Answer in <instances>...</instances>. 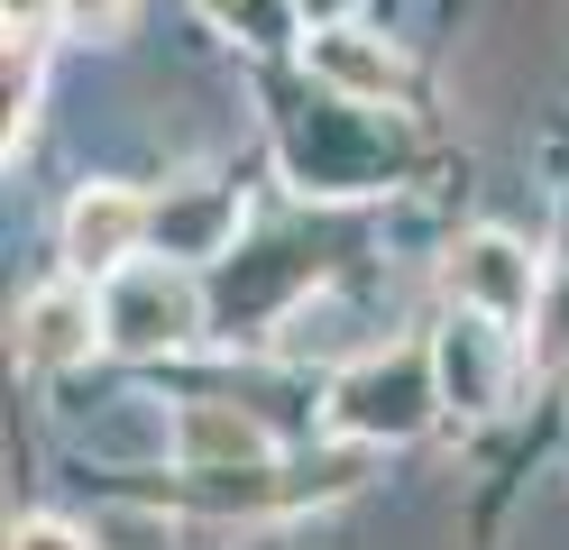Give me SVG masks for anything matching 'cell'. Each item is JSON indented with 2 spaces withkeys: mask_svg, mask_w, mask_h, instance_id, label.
<instances>
[{
  "mask_svg": "<svg viewBox=\"0 0 569 550\" xmlns=\"http://www.w3.org/2000/svg\"><path fill=\"white\" fill-rule=\"evenodd\" d=\"M432 403H441V367L432 349H368L359 367H340L331 377V431L349 440H413L422 422H432Z\"/></svg>",
  "mask_w": 569,
  "mask_h": 550,
  "instance_id": "1",
  "label": "cell"
},
{
  "mask_svg": "<svg viewBox=\"0 0 569 550\" xmlns=\"http://www.w3.org/2000/svg\"><path fill=\"white\" fill-rule=\"evenodd\" d=\"M193 330H202V284L174 257H138V267L101 284V340L129 358H157L174 340H193Z\"/></svg>",
  "mask_w": 569,
  "mask_h": 550,
  "instance_id": "2",
  "label": "cell"
},
{
  "mask_svg": "<svg viewBox=\"0 0 569 550\" xmlns=\"http://www.w3.org/2000/svg\"><path fill=\"white\" fill-rule=\"evenodd\" d=\"M441 293H450L459 312L496 321V330H523L532 312H542L551 276H542V257H532L523 239H506V230H478V239H459V248H450Z\"/></svg>",
  "mask_w": 569,
  "mask_h": 550,
  "instance_id": "3",
  "label": "cell"
},
{
  "mask_svg": "<svg viewBox=\"0 0 569 550\" xmlns=\"http://www.w3.org/2000/svg\"><path fill=\"white\" fill-rule=\"evenodd\" d=\"M148 239H157V202L129 193V183H92V193H74V211H64V267L92 276V284L138 267Z\"/></svg>",
  "mask_w": 569,
  "mask_h": 550,
  "instance_id": "4",
  "label": "cell"
},
{
  "mask_svg": "<svg viewBox=\"0 0 569 550\" xmlns=\"http://www.w3.org/2000/svg\"><path fill=\"white\" fill-rule=\"evenodd\" d=\"M10 349L28 377H64V367H83L101 349V293L83 284H38L28 303L10 312Z\"/></svg>",
  "mask_w": 569,
  "mask_h": 550,
  "instance_id": "5",
  "label": "cell"
},
{
  "mask_svg": "<svg viewBox=\"0 0 569 550\" xmlns=\"http://www.w3.org/2000/svg\"><path fill=\"white\" fill-rule=\"evenodd\" d=\"M303 64H312V83L322 92H340V101H396V83H405V64H396V47L386 37H368V28H312L303 37Z\"/></svg>",
  "mask_w": 569,
  "mask_h": 550,
  "instance_id": "6",
  "label": "cell"
},
{
  "mask_svg": "<svg viewBox=\"0 0 569 550\" xmlns=\"http://www.w3.org/2000/svg\"><path fill=\"white\" fill-rule=\"evenodd\" d=\"M432 367H441V403H459V413H496L506 403V330L459 312L441 340H432Z\"/></svg>",
  "mask_w": 569,
  "mask_h": 550,
  "instance_id": "7",
  "label": "cell"
},
{
  "mask_svg": "<svg viewBox=\"0 0 569 550\" xmlns=\"http://www.w3.org/2000/svg\"><path fill=\"white\" fill-rule=\"evenodd\" d=\"M174 450H184L193 477H211V468H267L276 431L258 413H239V403H184V413H174Z\"/></svg>",
  "mask_w": 569,
  "mask_h": 550,
  "instance_id": "8",
  "label": "cell"
},
{
  "mask_svg": "<svg viewBox=\"0 0 569 550\" xmlns=\"http://www.w3.org/2000/svg\"><path fill=\"white\" fill-rule=\"evenodd\" d=\"M230 230H239V202L221 193V183H193L184 202H157V239H166L174 267H184V257H211Z\"/></svg>",
  "mask_w": 569,
  "mask_h": 550,
  "instance_id": "9",
  "label": "cell"
},
{
  "mask_svg": "<svg viewBox=\"0 0 569 550\" xmlns=\"http://www.w3.org/2000/svg\"><path fill=\"white\" fill-rule=\"evenodd\" d=\"M202 10L211 19H221V28H239L248 37V47H284V37H295V0H202Z\"/></svg>",
  "mask_w": 569,
  "mask_h": 550,
  "instance_id": "10",
  "label": "cell"
},
{
  "mask_svg": "<svg viewBox=\"0 0 569 550\" xmlns=\"http://www.w3.org/2000/svg\"><path fill=\"white\" fill-rule=\"evenodd\" d=\"M532 358H542V377H569V276H551L542 312H532Z\"/></svg>",
  "mask_w": 569,
  "mask_h": 550,
  "instance_id": "11",
  "label": "cell"
},
{
  "mask_svg": "<svg viewBox=\"0 0 569 550\" xmlns=\"http://www.w3.org/2000/svg\"><path fill=\"white\" fill-rule=\"evenodd\" d=\"M129 19V0H56V28H74V37H111Z\"/></svg>",
  "mask_w": 569,
  "mask_h": 550,
  "instance_id": "12",
  "label": "cell"
},
{
  "mask_svg": "<svg viewBox=\"0 0 569 550\" xmlns=\"http://www.w3.org/2000/svg\"><path fill=\"white\" fill-rule=\"evenodd\" d=\"M10 550H92V532H74V523H56V513H38V523H19V532H10Z\"/></svg>",
  "mask_w": 569,
  "mask_h": 550,
  "instance_id": "13",
  "label": "cell"
},
{
  "mask_svg": "<svg viewBox=\"0 0 569 550\" xmlns=\"http://www.w3.org/2000/svg\"><path fill=\"white\" fill-rule=\"evenodd\" d=\"M56 19V0H10V37H38Z\"/></svg>",
  "mask_w": 569,
  "mask_h": 550,
  "instance_id": "14",
  "label": "cell"
},
{
  "mask_svg": "<svg viewBox=\"0 0 569 550\" xmlns=\"http://www.w3.org/2000/svg\"><path fill=\"white\" fill-rule=\"evenodd\" d=\"M295 10H303L312 28H340V19H349V0H295Z\"/></svg>",
  "mask_w": 569,
  "mask_h": 550,
  "instance_id": "15",
  "label": "cell"
}]
</instances>
